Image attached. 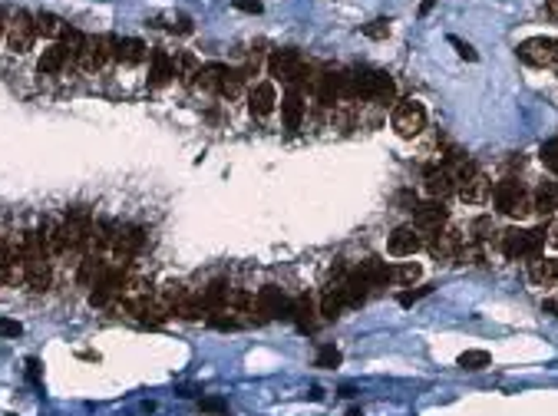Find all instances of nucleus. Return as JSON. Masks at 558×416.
I'll use <instances>...</instances> for the list:
<instances>
[{
	"mask_svg": "<svg viewBox=\"0 0 558 416\" xmlns=\"http://www.w3.org/2000/svg\"><path fill=\"white\" fill-rule=\"evenodd\" d=\"M20 261H23V278L30 291H46L50 287V252L44 248V241L37 231H23L20 238Z\"/></svg>",
	"mask_w": 558,
	"mask_h": 416,
	"instance_id": "f257e3e1",
	"label": "nucleus"
},
{
	"mask_svg": "<svg viewBox=\"0 0 558 416\" xmlns=\"http://www.w3.org/2000/svg\"><path fill=\"white\" fill-rule=\"evenodd\" d=\"M63 228V241L70 252H93V238H96V219L89 208H70Z\"/></svg>",
	"mask_w": 558,
	"mask_h": 416,
	"instance_id": "f03ea898",
	"label": "nucleus"
},
{
	"mask_svg": "<svg viewBox=\"0 0 558 416\" xmlns=\"http://www.w3.org/2000/svg\"><path fill=\"white\" fill-rule=\"evenodd\" d=\"M126 285H129V278H126V264L110 261V264H106V271L99 274V281L89 287V304H93V307H110L112 301H119V297L126 294Z\"/></svg>",
	"mask_w": 558,
	"mask_h": 416,
	"instance_id": "7ed1b4c3",
	"label": "nucleus"
},
{
	"mask_svg": "<svg viewBox=\"0 0 558 416\" xmlns=\"http://www.w3.org/2000/svg\"><path fill=\"white\" fill-rule=\"evenodd\" d=\"M278 318H291V301L281 294V287L264 285L261 291L254 294L252 320H258V324H268V320H278Z\"/></svg>",
	"mask_w": 558,
	"mask_h": 416,
	"instance_id": "20e7f679",
	"label": "nucleus"
},
{
	"mask_svg": "<svg viewBox=\"0 0 558 416\" xmlns=\"http://www.w3.org/2000/svg\"><path fill=\"white\" fill-rule=\"evenodd\" d=\"M394 129L400 139H416L427 129V106L420 99H403L394 110Z\"/></svg>",
	"mask_w": 558,
	"mask_h": 416,
	"instance_id": "39448f33",
	"label": "nucleus"
},
{
	"mask_svg": "<svg viewBox=\"0 0 558 416\" xmlns=\"http://www.w3.org/2000/svg\"><path fill=\"white\" fill-rule=\"evenodd\" d=\"M268 73H271L274 79L287 83V86H297V83L307 77L304 56L297 53V50H274L271 60H268Z\"/></svg>",
	"mask_w": 558,
	"mask_h": 416,
	"instance_id": "423d86ee",
	"label": "nucleus"
},
{
	"mask_svg": "<svg viewBox=\"0 0 558 416\" xmlns=\"http://www.w3.org/2000/svg\"><path fill=\"white\" fill-rule=\"evenodd\" d=\"M519 60H526L528 66H555L558 63V40L555 37H528L519 44Z\"/></svg>",
	"mask_w": 558,
	"mask_h": 416,
	"instance_id": "0eeeda50",
	"label": "nucleus"
},
{
	"mask_svg": "<svg viewBox=\"0 0 558 416\" xmlns=\"http://www.w3.org/2000/svg\"><path fill=\"white\" fill-rule=\"evenodd\" d=\"M37 40V23H33V13L27 11H17L7 23V46L11 53H27Z\"/></svg>",
	"mask_w": 558,
	"mask_h": 416,
	"instance_id": "6e6552de",
	"label": "nucleus"
},
{
	"mask_svg": "<svg viewBox=\"0 0 558 416\" xmlns=\"http://www.w3.org/2000/svg\"><path fill=\"white\" fill-rule=\"evenodd\" d=\"M145 248V231L139 225H119V235H116V245H112V258L119 264H126L122 258H132Z\"/></svg>",
	"mask_w": 558,
	"mask_h": 416,
	"instance_id": "1a4fd4ad",
	"label": "nucleus"
},
{
	"mask_svg": "<svg viewBox=\"0 0 558 416\" xmlns=\"http://www.w3.org/2000/svg\"><path fill=\"white\" fill-rule=\"evenodd\" d=\"M423 248V238H420V231L413 225H403V228H396L387 241V252L394 254V258H413L416 252Z\"/></svg>",
	"mask_w": 558,
	"mask_h": 416,
	"instance_id": "9d476101",
	"label": "nucleus"
},
{
	"mask_svg": "<svg viewBox=\"0 0 558 416\" xmlns=\"http://www.w3.org/2000/svg\"><path fill=\"white\" fill-rule=\"evenodd\" d=\"M176 79V60L165 53V50H153L149 53V86L162 89Z\"/></svg>",
	"mask_w": 558,
	"mask_h": 416,
	"instance_id": "9b49d317",
	"label": "nucleus"
},
{
	"mask_svg": "<svg viewBox=\"0 0 558 416\" xmlns=\"http://www.w3.org/2000/svg\"><path fill=\"white\" fill-rule=\"evenodd\" d=\"M413 219H416V228L439 231L449 221V212H446V205H443L439 198H433V202H423V205L413 208Z\"/></svg>",
	"mask_w": 558,
	"mask_h": 416,
	"instance_id": "f8f14e48",
	"label": "nucleus"
},
{
	"mask_svg": "<svg viewBox=\"0 0 558 416\" xmlns=\"http://www.w3.org/2000/svg\"><path fill=\"white\" fill-rule=\"evenodd\" d=\"M20 271V241H0V285H13Z\"/></svg>",
	"mask_w": 558,
	"mask_h": 416,
	"instance_id": "ddd939ff",
	"label": "nucleus"
},
{
	"mask_svg": "<svg viewBox=\"0 0 558 416\" xmlns=\"http://www.w3.org/2000/svg\"><path fill=\"white\" fill-rule=\"evenodd\" d=\"M462 252V238L456 235V231H446V228H439L436 231V238L429 241V254L436 258V261H456Z\"/></svg>",
	"mask_w": 558,
	"mask_h": 416,
	"instance_id": "4468645a",
	"label": "nucleus"
},
{
	"mask_svg": "<svg viewBox=\"0 0 558 416\" xmlns=\"http://www.w3.org/2000/svg\"><path fill=\"white\" fill-rule=\"evenodd\" d=\"M314 314H320V311H318V304H314L307 294H301V297H294V301H291V320H294V324L304 330V334H314V330H318L320 320L314 318Z\"/></svg>",
	"mask_w": 558,
	"mask_h": 416,
	"instance_id": "2eb2a0df",
	"label": "nucleus"
},
{
	"mask_svg": "<svg viewBox=\"0 0 558 416\" xmlns=\"http://www.w3.org/2000/svg\"><path fill=\"white\" fill-rule=\"evenodd\" d=\"M353 271L367 281V287H383L387 281H394V268L387 261H380V258H367V261H361Z\"/></svg>",
	"mask_w": 558,
	"mask_h": 416,
	"instance_id": "dca6fc26",
	"label": "nucleus"
},
{
	"mask_svg": "<svg viewBox=\"0 0 558 416\" xmlns=\"http://www.w3.org/2000/svg\"><path fill=\"white\" fill-rule=\"evenodd\" d=\"M522 195H526V188H522L519 178H502V182L495 186V208H499L502 215H512Z\"/></svg>",
	"mask_w": 558,
	"mask_h": 416,
	"instance_id": "f3484780",
	"label": "nucleus"
},
{
	"mask_svg": "<svg viewBox=\"0 0 558 416\" xmlns=\"http://www.w3.org/2000/svg\"><path fill=\"white\" fill-rule=\"evenodd\" d=\"M423 182H427V192L433 198H443L453 195L456 192V182H453V176L446 172V165H433V169H427V176H423Z\"/></svg>",
	"mask_w": 558,
	"mask_h": 416,
	"instance_id": "a211bd4d",
	"label": "nucleus"
},
{
	"mask_svg": "<svg viewBox=\"0 0 558 416\" xmlns=\"http://www.w3.org/2000/svg\"><path fill=\"white\" fill-rule=\"evenodd\" d=\"M456 195H460V202H466V205H479V202L489 198V178L482 176V172H472L466 182H460Z\"/></svg>",
	"mask_w": 558,
	"mask_h": 416,
	"instance_id": "6ab92c4d",
	"label": "nucleus"
},
{
	"mask_svg": "<svg viewBox=\"0 0 558 416\" xmlns=\"http://www.w3.org/2000/svg\"><path fill=\"white\" fill-rule=\"evenodd\" d=\"M274 106H278V93H274V83H258L248 96V110L252 116H271Z\"/></svg>",
	"mask_w": 558,
	"mask_h": 416,
	"instance_id": "aec40b11",
	"label": "nucleus"
},
{
	"mask_svg": "<svg viewBox=\"0 0 558 416\" xmlns=\"http://www.w3.org/2000/svg\"><path fill=\"white\" fill-rule=\"evenodd\" d=\"M106 264H110V261H103V254H99V252H86V254H83V261H79V268H77V285L79 287H93L99 281V274L106 271Z\"/></svg>",
	"mask_w": 558,
	"mask_h": 416,
	"instance_id": "412c9836",
	"label": "nucleus"
},
{
	"mask_svg": "<svg viewBox=\"0 0 558 416\" xmlns=\"http://www.w3.org/2000/svg\"><path fill=\"white\" fill-rule=\"evenodd\" d=\"M145 56H149V50H145V44L139 37H116V60L119 63L136 66V63H143Z\"/></svg>",
	"mask_w": 558,
	"mask_h": 416,
	"instance_id": "4be33fe9",
	"label": "nucleus"
},
{
	"mask_svg": "<svg viewBox=\"0 0 558 416\" xmlns=\"http://www.w3.org/2000/svg\"><path fill=\"white\" fill-rule=\"evenodd\" d=\"M70 63H73V56H70V50H66L63 44H53V46H46V50H44V56H40V63H37V70H40V73H46V77H53V73L66 70Z\"/></svg>",
	"mask_w": 558,
	"mask_h": 416,
	"instance_id": "5701e85b",
	"label": "nucleus"
},
{
	"mask_svg": "<svg viewBox=\"0 0 558 416\" xmlns=\"http://www.w3.org/2000/svg\"><path fill=\"white\" fill-rule=\"evenodd\" d=\"M318 106L320 110H330V106H337V103H344V96H340V73H324V77L318 79Z\"/></svg>",
	"mask_w": 558,
	"mask_h": 416,
	"instance_id": "b1692460",
	"label": "nucleus"
},
{
	"mask_svg": "<svg viewBox=\"0 0 558 416\" xmlns=\"http://www.w3.org/2000/svg\"><path fill=\"white\" fill-rule=\"evenodd\" d=\"M532 212L548 219V215H555L558 212V186L555 182H542L536 188V195H532Z\"/></svg>",
	"mask_w": 558,
	"mask_h": 416,
	"instance_id": "393cba45",
	"label": "nucleus"
},
{
	"mask_svg": "<svg viewBox=\"0 0 558 416\" xmlns=\"http://www.w3.org/2000/svg\"><path fill=\"white\" fill-rule=\"evenodd\" d=\"M528 278L536 281V285H555L558 281V258H532L528 261Z\"/></svg>",
	"mask_w": 558,
	"mask_h": 416,
	"instance_id": "a878e982",
	"label": "nucleus"
},
{
	"mask_svg": "<svg viewBox=\"0 0 558 416\" xmlns=\"http://www.w3.org/2000/svg\"><path fill=\"white\" fill-rule=\"evenodd\" d=\"M225 77H228V66L208 63V66H198L195 83L202 89H208V93H221V83H225Z\"/></svg>",
	"mask_w": 558,
	"mask_h": 416,
	"instance_id": "bb28decb",
	"label": "nucleus"
},
{
	"mask_svg": "<svg viewBox=\"0 0 558 416\" xmlns=\"http://www.w3.org/2000/svg\"><path fill=\"white\" fill-rule=\"evenodd\" d=\"M344 307H347V297H344V291H340V285H330L327 291H324V297H320V314H324V320H337L340 314H344Z\"/></svg>",
	"mask_w": 558,
	"mask_h": 416,
	"instance_id": "cd10ccee",
	"label": "nucleus"
},
{
	"mask_svg": "<svg viewBox=\"0 0 558 416\" xmlns=\"http://www.w3.org/2000/svg\"><path fill=\"white\" fill-rule=\"evenodd\" d=\"M281 116H285V126L287 129H297L301 119H304V99L297 89H287V96L281 99Z\"/></svg>",
	"mask_w": 558,
	"mask_h": 416,
	"instance_id": "c85d7f7f",
	"label": "nucleus"
},
{
	"mask_svg": "<svg viewBox=\"0 0 558 416\" xmlns=\"http://www.w3.org/2000/svg\"><path fill=\"white\" fill-rule=\"evenodd\" d=\"M33 23H37V37H60V33H63V27H66V23L60 20L56 13H50V11L37 13V17H33Z\"/></svg>",
	"mask_w": 558,
	"mask_h": 416,
	"instance_id": "c756f323",
	"label": "nucleus"
},
{
	"mask_svg": "<svg viewBox=\"0 0 558 416\" xmlns=\"http://www.w3.org/2000/svg\"><path fill=\"white\" fill-rule=\"evenodd\" d=\"M522 248H526V228L502 231V252L509 254V258H522Z\"/></svg>",
	"mask_w": 558,
	"mask_h": 416,
	"instance_id": "7c9ffc66",
	"label": "nucleus"
},
{
	"mask_svg": "<svg viewBox=\"0 0 558 416\" xmlns=\"http://www.w3.org/2000/svg\"><path fill=\"white\" fill-rule=\"evenodd\" d=\"M493 363V353L489 351H462L460 353V367L462 370H482Z\"/></svg>",
	"mask_w": 558,
	"mask_h": 416,
	"instance_id": "2f4dec72",
	"label": "nucleus"
},
{
	"mask_svg": "<svg viewBox=\"0 0 558 416\" xmlns=\"http://www.w3.org/2000/svg\"><path fill=\"white\" fill-rule=\"evenodd\" d=\"M340 360H344V353L334 347V344H324L318 351V357H314V367H324V370H334V367H340Z\"/></svg>",
	"mask_w": 558,
	"mask_h": 416,
	"instance_id": "473e14b6",
	"label": "nucleus"
},
{
	"mask_svg": "<svg viewBox=\"0 0 558 416\" xmlns=\"http://www.w3.org/2000/svg\"><path fill=\"white\" fill-rule=\"evenodd\" d=\"M545 228H532L526 231V248H522V258H538V252H542V245H545Z\"/></svg>",
	"mask_w": 558,
	"mask_h": 416,
	"instance_id": "72a5a7b5",
	"label": "nucleus"
},
{
	"mask_svg": "<svg viewBox=\"0 0 558 416\" xmlns=\"http://www.w3.org/2000/svg\"><path fill=\"white\" fill-rule=\"evenodd\" d=\"M198 410L208 416H225L228 413V400H225V396H202V400H198Z\"/></svg>",
	"mask_w": 558,
	"mask_h": 416,
	"instance_id": "f704fd0d",
	"label": "nucleus"
},
{
	"mask_svg": "<svg viewBox=\"0 0 558 416\" xmlns=\"http://www.w3.org/2000/svg\"><path fill=\"white\" fill-rule=\"evenodd\" d=\"M538 159H542V165H545L548 172L558 176V139H548V143L538 149Z\"/></svg>",
	"mask_w": 558,
	"mask_h": 416,
	"instance_id": "c9c22d12",
	"label": "nucleus"
},
{
	"mask_svg": "<svg viewBox=\"0 0 558 416\" xmlns=\"http://www.w3.org/2000/svg\"><path fill=\"white\" fill-rule=\"evenodd\" d=\"M420 264H413V261H406V264H400V268H394V281H400V285H416L420 281Z\"/></svg>",
	"mask_w": 558,
	"mask_h": 416,
	"instance_id": "e433bc0d",
	"label": "nucleus"
},
{
	"mask_svg": "<svg viewBox=\"0 0 558 416\" xmlns=\"http://www.w3.org/2000/svg\"><path fill=\"white\" fill-rule=\"evenodd\" d=\"M195 73H198V63L192 53H182L179 56V66H176V77H182L186 83H195Z\"/></svg>",
	"mask_w": 558,
	"mask_h": 416,
	"instance_id": "4c0bfd02",
	"label": "nucleus"
},
{
	"mask_svg": "<svg viewBox=\"0 0 558 416\" xmlns=\"http://www.w3.org/2000/svg\"><path fill=\"white\" fill-rule=\"evenodd\" d=\"M427 294H433V285H420V287H406V291H400V307H410V304H416L420 297H427Z\"/></svg>",
	"mask_w": 558,
	"mask_h": 416,
	"instance_id": "58836bf2",
	"label": "nucleus"
},
{
	"mask_svg": "<svg viewBox=\"0 0 558 416\" xmlns=\"http://www.w3.org/2000/svg\"><path fill=\"white\" fill-rule=\"evenodd\" d=\"M363 37H370V40H387V33H390V20H370L361 27Z\"/></svg>",
	"mask_w": 558,
	"mask_h": 416,
	"instance_id": "ea45409f",
	"label": "nucleus"
},
{
	"mask_svg": "<svg viewBox=\"0 0 558 416\" xmlns=\"http://www.w3.org/2000/svg\"><path fill=\"white\" fill-rule=\"evenodd\" d=\"M20 334H23V324H20V320L4 318V314H0V337H20Z\"/></svg>",
	"mask_w": 558,
	"mask_h": 416,
	"instance_id": "a19ab883",
	"label": "nucleus"
},
{
	"mask_svg": "<svg viewBox=\"0 0 558 416\" xmlns=\"http://www.w3.org/2000/svg\"><path fill=\"white\" fill-rule=\"evenodd\" d=\"M449 46H456V53H460L462 60H469V63H476V60H479V53H476V50H472L466 40H460V37H449Z\"/></svg>",
	"mask_w": 558,
	"mask_h": 416,
	"instance_id": "79ce46f5",
	"label": "nucleus"
},
{
	"mask_svg": "<svg viewBox=\"0 0 558 416\" xmlns=\"http://www.w3.org/2000/svg\"><path fill=\"white\" fill-rule=\"evenodd\" d=\"M231 7H235V11H241V13H261L264 11L261 0H231Z\"/></svg>",
	"mask_w": 558,
	"mask_h": 416,
	"instance_id": "37998d69",
	"label": "nucleus"
},
{
	"mask_svg": "<svg viewBox=\"0 0 558 416\" xmlns=\"http://www.w3.org/2000/svg\"><path fill=\"white\" fill-rule=\"evenodd\" d=\"M526 215H532V198L522 195L519 198V205H515V212H512V219H526Z\"/></svg>",
	"mask_w": 558,
	"mask_h": 416,
	"instance_id": "c03bdc74",
	"label": "nucleus"
},
{
	"mask_svg": "<svg viewBox=\"0 0 558 416\" xmlns=\"http://www.w3.org/2000/svg\"><path fill=\"white\" fill-rule=\"evenodd\" d=\"M27 377H30V384L40 386V360H37V357H30V360H27Z\"/></svg>",
	"mask_w": 558,
	"mask_h": 416,
	"instance_id": "a18cd8bd",
	"label": "nucleus"
},
{
	"mask_svg": "<svg viewBox=\"0 0 558 416\" xmlns=\"http://www.w3.org/2000/svg\"><path fill=\"white\" fill-rule=\"evenodd\" d=\"M548 241H552V245H555V248H558V221H555V225H552V228H548Z\"/></svg>",
	"mask_w": 558,
	"mask_h": 416,
	"instance_id": "49530a36",
	"label": "nucleus"
},
{
	"mask_svg": "<svg viewBox=\"0 0 558 416\" xmlns=\"http://www.w3.org/2000/svg\"><path fill=\"white\" fill-rule=\"evenodd\" d=\"M545 311H548V314H555V318H558V301H545Z\"/></svg>",
	"mask_w": 558,
	"mask_h": 416,
	"instance_id": "de8ad7c7",
	"label": "nucleus"
},
{
	"mask_svg": "<svg viewBox=\"0 0 558 416\" xmlns=\"http://www.w3.org/2000/svg\"><path fill=\"white\" fill-rule=\"evenodd\" d=\"M548 13H552V17H558V0H548Z\"/></svg>",
	"mask_w": 558,
	"mask_h": 416,
	"instance_id": "09e8293b",
	"label": "nucleus"
},
{
	"mask_svg": "<svg viewBox=\"0 0 558 416\" xmlns=\"http://www.w3.org/2000/svg\"><path fill=\"white\" fill-rule=\"evenodd\" d=\"M4 33H7V20H4V11H0V40H4Z\"/></svg>",
	"mask_w": 558,
	"mask_h": 416,
	"instance_id": "8fccbe9b",
	"label": "nucleus"
},
{
	"mask_svg": "<svg viewBox=\"0 0 558 416\" xmlns=\"http://www.w3.org/2000/svg\"><path fill=\"white\" fill-rule=\"evenodd\" d=\"M347 416H363L361 410H357V406H353V410H347Z\"/></svg>",
	"mask_w": 558,
	"mask_h": 416,
	"instance_id": "3c124183",
	"label": "nucleus"
}]
</instances>
